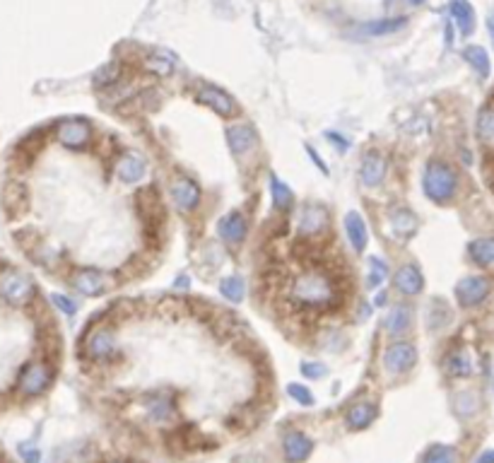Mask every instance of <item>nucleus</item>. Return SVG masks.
I'll return each instance as SVG.
<instances>
[{
	"mask_svg": "<svg viewBox=\"0 0 494 463\" xmlns=\"http://www.w3.org/2000/svg\"><path fill=\"white\" fill-rule=\"evenodd\" d=\"M225 136H227L229 150H232V155H237V157L249 155V152L256 150V145H258L256 131H254L251 126H246V123H237V126H229Z\"/></svg>",
	"mask_w": 494,
	"mask_h": 463,
	"instance_id": "nucleus-13",
	"label": "nucleus"
},
{
	"mask_svg": "<svg viewBox=\"0 0 494 463\" xmlns=\"http://www.w3.org/2000/svg\"><path fill=\"white\" fill-rule=\"evenodd\" d=\"M217 234L222 237V242L227 244H239L246 237V220L241 213H229L217 222Z\"/></svg>",
	"mask_w": 494,
	"mask_h": 463,
	"instance_id": "nucleus-18",
	"label": "nucleus"
},
{
	"mask_svg": "<svg viewBox=\"0 0 494 463\" xmlns=\"http://www.w3.org/2000/svg\"><path fill=\"white\" fill-rule=\"evenodd\" d=\"M487 29H490V37H492V41H494V13L487 17Z\"/></svg>",
	"mask_w": 494,
	"mask_h": 463,
	"instance_id": "nucleus-45",
	"label": "nucleus"
},
{
	"mask_svg": "<svg viewBox=\"0 0 494 463\" xmlns=\"http://www.w3.org/2000/svg\"><path fill=\"white\" fill-rule=\"evenodd\" d=\"M490 280L482 275H468L456 285V300L461 307H478L490 295Z\"/></svg>",
	"mask_w": 494,
	"mask_h": 463,
	"instance_id": "nucleus-8",
	"label": "nucleus"
},
{
	"mask_svg": "<svg viewBox=\"0 0 494 463\" xmlns=\"http://www.w3.org/2000/svg\"><path fill=\"white\" fill-rule=\"evenodd\" d=\"M405 17H388V20H374V22H367V25L357 27V34H362V37H384V34H393L398 32V29L405 27Z\"/></svg>",
	"mask_w": 494,
	"mask_h": 463,
	"instance_id": "nucleus-23",
	"label": "nucleus"
},
{
	"mask_svg": "<svg viewBox=\"0 0 494 463\" xmlns=\"http://www.w3.org/2000/svg\"><path fill=\"white\" fill-rule=\"evenodd\" d=\"M386 278H388V263L384 259H379V256H372L369 259V278H367L369 287H379Z\"/></svg>",
	"mask_w": 494,
	"mask_h": 463,
	"instance_id": "nucleus-34",
	"label": "nucleus"
},
{
	"mask_svg": "<svg viewBox=\"0 0 494 463\" xmlns=\"http://www.w3.org/2000/svg\"><path fill=\"white\" fill-rule=\"evenodd\" d=\"M270 196H273V205L278 210H290L294 203V193L287 184H282L278 177H270Z\"/></svg>",
	"mask_w": 494,
	"mask_h": 463,
	"instance_id": "nucleus-28",
	"label": "nucleus"
},
{
	"mask_svg": "<svg viewBox=\"0 0 494 463\" xmlns=\"http://www.w3.org/2000/svg\"><path fill=\"white\" fill-rule=\"evenodd\" d=\"M454 408L461 418H470V415L478 413L480 398H478V394H473V391H461V394L454 398Z\"/></svg>",
	"mask_w": 494,
	"mask_h": 463,
	"instance_id": "nucleus-33",
	"label": "nucleus"
},
{
	"mask_svg": "<svg viewBox=\"0 0 494 463\" xmlns=\"http://www.w3.org/2000/svg\"><path fill=\"white\" fill-rule=\"evenodd\" d=\"M463 56L480 78H490V58H487V51L482 46H468Z\"/></svg>",
	"mask_w": 494,
	"mask_h": 463,
	"instance_id": "nucleus-29",
	"label": "nucleus"
},
{
	"mask_svg": "<svg viewBox=\"0 0 494 463\" xmlns=\"http://www.w3.org/2000/svg\"><path fill=\"white\" fill-rule=\"evenodd\" d=\"M446 372H449L451 377H468V374H473V362H470L466 350H456V353L446 360Z\"/></svg>",
	"mask_w": 494,
	"mask_h": 463,
	"instance_id": "nucleus-30",
	"label": "nucleus"
},
{
	"mask_svg": "<svg viewBox=\"0 0 494 463\" xmlns=\"http://www.w3.org/2000/svg\"><path fill=\"white\" fill-rule=\"evenodd\" d=\"M51 382H54V372L46 362H29V365L22 367L20 377H17V391L27 398H34L49 391Z\"/></svg>",
	"mask_w": 494,
	"mask_h": 463,
	"instance_id": "nucleus-4",
	"label": "nucleus"
},
{
	"mask_svg": "<svg viewBox=\"0 0 494 463\" xmlns=\"http://www.w3.org/2000/svg\"><path fill=\"white\" fill-rule=\"evenodd\" d=\"M121 78V66L119 63H107L97 75H94V87H107V85H114L116 80Z\"/></svg>",
	"mask_w": 494,
	"mask_h": 463,
	"instance_id": "nucleus-36",
	"label": "nucleus"
},
{
	"mask_svg": "<svg viewBox=\"0 0 494 463\" xmlns=\"http://www.w3.org/2000/svg\"><path fill=\"white\" fill-rule=\"evenodd\" d=\"M417 365V350L410 343H393L384 353V367L388 374H405Z\"/></svg>",
	"mask_w": 494,
	"mask_h": 463,
	"instance_id": "nucleus-7",
	"label": "nucleus"
},
{
	"mask_svg": "<svg viewBox=\"0 0 494 463\" xmlns=\"http://www.w3.org/2000/svg\"><path fill=\"white\" fill-rule=\"evenodd\" d=\"M360 179L367 189H376L386 179V160L381 152H367L360 164Z\"/></svg>",
	"mask_w": 494,
	"mask_h": 463,
	"instance_id": "nucleus-14",
	"label": "nucleus"
},
{
	"mask_svg": "<svg viewBox=\"0 0 494 463\" xmlns=\"http://www.w3.org/2000/svg\"><path fill=\"white\" fill-rule=\"evenodd\" d=\"M169 193H172V201L176 203V208L184 210V213L196 210L198 203H201V189L186 177L174 179L172 186H169Z\"/></svg>",
	"mask_w": 494,
	"mask_h": 463,
	"instance_id": "nucleus-12",
	"label": "nucleus"
},
{
	"mask_svg": "<svg viewBox=\"0 0 494 463\" xmlns=\"http://www.w3.org/2000/svg\"><path fill=\"white\" fill-rule=\"evenodd\" d=\"M85 353L94 362H107V360H111V357L119 353L116 333L109 331V328H97V331L90 333V338H87Z\"/></svg>",
	"mask_w": 494,
	"mask_h": 463,
	"instance_id": "nucleus-6",
	"label": "nucleus"
},
{
	"mask_svg": "<svg viewBox=\"0 0 494 463\" xmlns=\"http://www.w3.org/2000/svg\"><path fill=\"white\" fill-rule=\"evenodd\" d=\"M388 225H391V232L396 234V237L408 239V237H413V234L417 232L420 222H417L413 210L398 208V210H393V213H391V218H388Z\"/></svg>",
	"mask_w": 494,
	"mask_h": 463,
	"instance_id": "nucleus-21",
	"label": "nucleus"
},
{
	"mask_svg": "<svg viewBox=\"0 0 494 463\" xmlns=\"http://www.w3.org/2000/svg\"><path fill=\"white\" fill-rule=\"evenodd\" d=\"M147 415H150L155 423H169V420L176 415V408L172 403V398L164 396V394H157V396H150L147 398Z\"/></svg>",
	"mask_w": 494,
	"mask_h": 463,
	"instance_id": "nucleus-24",
	"label": "nucleus"
},
{
	"mask_svg": "<svg viewBox=\"0 0 494 463\" xmlns=\"http://www.w3.org/2000/svg\"><path fill=\"white\" fill-rule=\"evenodd\" d=\"M470 259L478 266H494V237H482L470 244Z\"/></svg>",
	"mask_w": 494,
	"mask_h": 463,
	"instance_id": "nucleus-27",
	"label": "nucleus"
},
{
	"mask_svg": "<svg viewBox=\"0 0 494 463\" xmlns=\"http://www.w3.org/2000/svg\"><path fill=\"white\" fill-rule=\"evenodd\" d=\"M345 234H348L350 244L355 251H362L367 249V242H369V230H367V222H364V218L357 210H350L348 215H345Z\"/></svg>",
	"mask_w": 494,
	"mask_h": 463,
	"instance_id": "nucleus-17",
	"label": "nucleus"
},
{
	"mask_svg": "<svg viewBox=\"0 0 494 463\" xmlns=\"http://www.w3.org/2000/svg\"><path fill=\"white\" fill-rule=\"evenodd\" d=\"M326 140H328V143H333V145H335V150H338V152H345V150L350 148L348 140L340 138L338 133H333V131H328V133H326Z\"/></svg>",
	"mask_w": 494,
	"mask_h": 463,
	"instance_id": "nucleus-41",
	"label": "nucleus"
},
{
	"mask_svg": "<svg viewBox=\"0 0 494 463\" xmlns=\"http://www.w3.org/2000/svg\"><path fill=\"white\" fill-rule=\"evenodd\" d=\"M287 295L299 309H328L338 302V287L323 271H302L287 285Z\"/></svg>",
	"mask_w": 494,
	"mask_h": 463,
	"instance_id": "nucleus-1",
	"label": "nucleus"
},
{
	"mask_svg": "<svg viewBox=\"0 0 494 463\" xmlns=\"http://www.w3.org/2000/svg\"><path fill=\"white\" fill-rule=\"evenodd\" d=\"M422 463H458V451L446 444H434L425 451Z\"/></svg>",
	"mask_w": 494,
	"mask_h": 463,
	"instance_id": "nucleus-31",
	"label": "nucleus"
},
{
	"mask_svg": "<svg viewBox=\"0 0 494 463\" xmlns=\"http://www.w3.org/2000/svg\"><path fill=\"white\" fill-rule=\"evenodd\" d=\"M478 136L482 140H494V104L485 107L478 116Z\"/></svg>",
	"mask_w": 494,
	"mask_h": 463,
	"instance_id": "nucleus-35",
	"label": "nucleus"
},
{
	"mask_svg": "<svg viewBox=\"0 0 494 463\" xmlns=\"http://www.w3.org/2000/svg\"><path fill=\"white\" fill-rule=\"evenodd\" d=\"M198 102L205 104L208 109H213L215 114L225 116V119L237 114V104H234V99L229 97L225 90H220V87H215V85H203L201 90H198Z\"/></svg>",
	"mask_w": 494,
	"mask_h": 463,
	"instance_id": "nucleus-11",
	"label": "nucleus"
},
{
	"mask_svg": "<svg viewBox=\"0 0 494 463\" xmlns=\"http://www.w3.org/2000/svg\"><path fill=\"white\" fill-rule=\"evenodd\" d=\"M451 17H454V22L463 34H470L475 29V13L468 0H454L451 3Z\"/></svg>",
	"mask_w": 494,
	"mask_h": 463,
	"instance_id": "nucleus-26",
	"label": "nucleus"
},
{
	"mask_svg": "<svg viewBox=\"0 0 494 463\" xmlns=\"http://www.w3.org/2000/svg\"><path fill=\"white\" fill-rule=\"evenodd\" d=\"M191 285V278H188V275H179V278H176V287H188Z\"/></svg>",
	"mask_w": 494,
	"mask_h": 463,
	"instance_id": "nucleus-44",
	"label": "nucleus"
},
{
	"mask_svg": "<svg viewBox=\"0 0 494 463\" xmlns=\"http://www.w3.org/2000/svg\"><path fill=\"white\" fill-rule=\"evenodd\" d=\"M376 418H379V408H376V403H372V401L355 403V406L348 410V415H345L350 430H364V427L372 425Z\"/></svg>",
	"mask_w": 494,
	"mask_h": 463,
	"instance_id": "nucleus-20",
	"label": "nucleus"
},
{
	"mask_svg": "<svg viewBox=\"0 0 494 463\" xmlns=\"http://www.w3.org/2000/svg\"><path fill=\"white\" fill-rule=\"evenodd\" d=\"M51 304H54V307L58 309V312H63L66 316H73L75 312H78V304H75L73 300H70V297H66V295H51Z\"/></svg>",
	"mask_w": 494,
	"mask_h": 463,
	"instance_id": "nucleus-38",
	"label": "nucleus"
},
{
	"mask_svg": "<svg viewBox=\"0 0 494 463\" xmlns=\"http://www.w3.org/2000/svg\"><path fill=\"white\" fill-rule=\"evenodd\" d=\"M475 463H494V449L492 451H485V454H482Z\"/></svg>",
	"mask_w": 494,
	"mask_h": 463,
	"instance_id": "nucleus-43",
	"label": "nucleus"
},
{
	"mask_svg": "<svg viewBox=\"0 0 494 463\" xmlns=\"http://www.w3.org/2000/svg\"><path fill=\"white\" fill-rule=\"evenodd\" d=\"M299 372H302V377H307V379L326 377V367H323L321 362H304V365L299 367Z\"/></svg>",
	"mask_w": 494,
	"mask_h": 463,
	"instance_id": "nucleus-39",
	"label": "nucleus"
},
{
	"mask_svg": "<svg viewBox=\"0 0 494 463\" xmlns=\"http://www.w3.org/2000/svg\"><path fill=\"white\" fill-rule=\"evenodd\" d=\"M56 140L61 145H66L68 150H82L92 140V126L82 119H66L58 123Z\"/></svg>",
	"mask_w": 494,
	"mask_h": 463,
	"instance_id": "nucleus-5",
	"label": "nucleus"
},
{
	"mask_svg": "<svg viewBox=\"0 0 494 463\" xmlns=\"http://www.w3.org/2000/svg\"><path fill=\"white\" fill-rule=\"evenodd\" d=\"M422 186H425L427 198H432L434 203H446L456 196L458 189V177L456 172L441 160H432L425 167V177H422Z\"/></svg>",
	"mask_w": 494,
	"mask_h": 463,
	"instance_id": "nucleus-2",
	"label": "nucleus"
},
{
	"mask_svg": "<svg viewBox=\"0 0 494 463\" xmlns=\"http://www.w3.org/2000/svg\"><path fill=\"white\" fill-rule=\"evenodd\" d=\"M307 152H309L311 162H314V164H316V167H319V169H321V172H323V174H328V164H326V162H323V160H321V157H319V155H316V150H314V148H311V145H307Z\"/></svg>",
	"mask_w": 494,
	"mask_h": 463,
	"instance_id": "nucleus-42",
	"label": "nucleus"
},
{
	"mask_svg": "<svg viewBox=\"0 0 494 463\" xmlns=\"http://www.w3.org/2000/svg\"><path fill=\"white\" fill-rule=\"evenodd\" d=\"M70 283L78 292L87 297H99L107 292V275L97 268H78L73 275H70Z\"/></svg>",
	"mask_w": 494,
	"mask_h": 463,
	"instance_id": "nucleus-9",
	"label": "nucleus"
},
{
	"mask_svg": "<svg viewBox=\"0 0 494 463\" xmlns=\"http://www.w3.org/2000/svg\"><path fill=\"white\" fill-rule=\"evenodd\" d=\"M20 456H22V461H25V463H39L41 461V451L27 447V444H22V447H20Z\"/></svg>",
	"mask_w": 494,
	"mask_h": 463,
	"instance_id": "nucleus-40",
	"label": "nucleus"
},
{
	"mask_svg": "<svg viewBox=\"0 0 494 463\" xmlns=\"http://www.w3.org/2000/svg\"><path fill=\"white\" fill-rule=\"evenodd\" d=\"M287 394H290L294 401L299 403V406H307V408L314 406V401H316L314 394H311L307 386H302V384H290V386H287Z\"/></svg>",
	"mask_w": 494,
	"mask_h": 463,
	"instance_id": "nucleus-37",
	"label": "nucleus"
},
{
	"mask_svg": "<svg viewBox=\"0 0 494 463\" xmlns=\"http://www.w3.org/2000/svg\"><path fill=\"white\" fill-rule=\"evenodd\" d=\"M145 68L150 70L152 75H157V78H169L176 68V56L164 49H157L145 58Z\"/></svg>",
	"mask_w": 494,
	"mask_h": 463,
	"instance_id": "nucleus-22",
	"label": "nucleus"
},
{
	"mask_svg": "<svg viewBox=\"0 0 494 463\" xmlns=\"http://www.w3.org/2000/svg\"><path fill=\"white\" fill-rule=\"evenodd\" d=\"M422 287H425V280H422V273L417 266H401L396 271V290L405 297L420 295Z\"/></svg>",
	"mask_w": 494,
	"mask_h": 463,
	"instance_id": "nucleus-19",
	"label": "nucleus"
},
{
	"mask_svg": "<svg viewBox=\"0 0 494 463\" xmlns=\"http://www.w3.org/2000/svg\"><path fill=\"white\" fill-rule=\"evenodd\" d=\"M311 449H314V442L304 432H287L282 439V451L290 463H302L304 459H309Z\"/></svg>",
	"mask_w": 494,
	"mask_h": 463,
	"instance_id": "nucleus-16",
	"label": "nucleus"
},
{
	"mask_svg": "<svg viewBox=\"0 0 494 463\" xmlns=\"http://www.w3.org/2000/svg\"><path fill=\"white\" fill-rule=\"evenodd\" d=\"M34 287L32 278L15 268H3L0 271V300H5L10 307H27L34 300Z\"/></svg>",
	"mask_w": 494,
	"mask_h": 463,
	"instance_id": "nucleus-3",
	"label": "nucleus"
},
{
	"mask_svg": "<svg viewBox=\"0 0 494 463\" xmlns=\"http://www.w3.org/2000/svg\"><path fill=\"white\" fill-rule=\"evenodd\" d=\"M410 326H413V312H410V307H405V304L393 307L391 314L386 316V331L391 333V336H401V333L410 331Z\"/></svg>",
	"mask_w": 494,
	"mask_h": 463,
	"instance_id": "nucleus-25",
	"label": "nucleus"
},
{
	"mask_svg": "<svg viewBox=\"0 0 494 463\" xmlns=\"http://www.w3.org/2000/svg\"><path fill=\"white\" fill-rule=\"evenodd\" d=\"M220 290H222V297H225L227 302H232V304H239L241 300H244V295H246L244 280H241L239 275H229V278L222 280Z\"/></svg>",
	"mask_w": 494,
	"mask_h": 463,
	"instance_id": "nucleus-32",
	"label": "nucleus"
},
{
	"mask_svg": "<svg viewBox=\"0 0 494 463\" xmlns=\"http://www.w3.org/2000/svg\"><path fill=\"white\" fill-rule=\"evenodd\" d=\"M145 160L135 152H128L116 160V167H114V174L116 179L123 181V184H138L140 179L145 177Z\"/></svg>",
	"mask_w": 494,
	"mask_h": 463,
	"instance_id": "nucleus-15",
	"label": "nucleus"
},
{
	"mask_svg": "<svg viewBox=\"0 0 494 463\" xmlns=\"http://www.w3.org/2000/svg\"><path fill=\"white\" fill-rule=\"evenodd\" d=\"M297 227L304 237H319L328 227V210L319 203H309L302 208L297 218Z\"/></svg>",
	"mask_w": 494,
	"mask_h": 463,
	"instance_id": "nucleus-10",
	"label": "nucleus"
}]
</instances>
